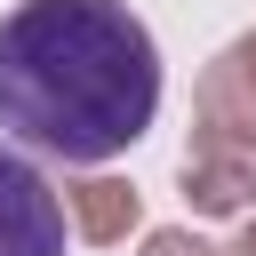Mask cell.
I'll list each match as a JSON object with an SVG mask.
<instances>
[{
  "label": "cell",
  "mask_w": 256,
  "mask_h": 256,
  "mask_svg": "<svg viewBox=\"0 0 256 256\" xmlns=\"http://www.w3.org/2000/svg\"><path fill=\"white\" fill-rule=\"evenodd\" d=\"M184 200L200 216H256V104L224 72V56L192 88V136H184Z\"/></svg>",
  "instance_id": "obj_2"
},
{
  "label": "cell",
  "mask_w": 256,
  "mask_h": 256,
  "mask_svg": "<svg viewBox=\"0 0 256 256\" xmlns=\"http://www.w3.org/2000/svg\"><path fill=\"white\" fill-rule=\"evenodd\" d=\"M144 256H224V248H208V240H192L184 224H160V232H144Z\"/></svg>",
  "instance_id": "obj_5"
},
{
  "label": "cell",
  "mask_w": 256,
  "mask_h": 256,
  "mask_svg": "<svg viewBox=\"0 0 256 256\" xmlns=\"http://www.w3.org/2000/svg\"><path fill=\"white\" fill-rule=\"evenodd\" d=\"M224 72H232V80H240V96L256 104V32H240V40L224 48Z\"/></svg>",
  "instance_id": "obj_6"
},
{
  "label": "cell",
  "mask_w": 256,
  "mask_h": 256,
  "mask_svg": "<svg viewBox=\"0 0 256 256\" xmlns=\"http://www.w3.org/2000/svg\"><path fill=\"white\" fill-rule=\"evenodd\" d=\"M160 112V48L120 0H16L0 16V128L64 168L128 152Z\"/></svg>",
  "instance_id": "obj_1"
},
{
  "label": "cell",
  "mask_w": 256,
  "mask_h": 256,
  "mask_svg": "<svg viewBox=\"0 0 256 256\" xmlns=\"http://www.w3.org/2000/svg\"><path fill=\"white\" fill-rule=\"evenodd\" d=\"M64 216H72V232H80L88 248H112V240H128V232H136L144 192H136L128 176L88 168V176H72V184H64Z\"/></svg>",
  "instance_id": "obj_4"
},
{
  "label": "cell",
  "mask_w": 256,
  "mask_h": 256,
  "mask_svg": "<svg viewBox=\"0 0 256 256\" xmlns=\"http://www.w3.org/2000/svg\"><path fill=\"white\" fill-rule=\"evenodd\" d=\"M0 256H64V200L16 152H0Z\"/></svg>",
  "instance_id": "obj_3"
},
{
  "label": "cell",
  "mask_w": 256,
  "mask_h": 256,
  "mask_svg": "<svg viewBox=\"0 0 256 256\" xmlns=\"http://www.w3.org/2000/svg\"><path fill=\"white\" fill-rule=\"evenodd\" d=\"M232 256H256V216L240 224V240H232Z\"/></svg>",
  "instance_id": "obj_7"
}]
</instances>
